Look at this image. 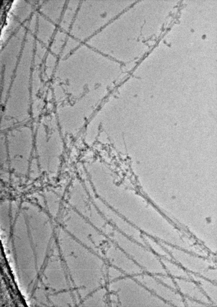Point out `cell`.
Wrapping results in <instances>:
<instances>
[{
  "label": "cell",
  "instance_id": "obj_1",
  "mask_svg": "<svg viewBox=\"0 0 217 307\" xmlns=\"http://www.w3.org/2000/svg\"><path fill=\"white\" fill-rule=\"evenodd\" d=\"M118 2L115 1H80L69 34L85 43L122 13L115 8Z\"/></svg>",
  "mask_w": 217,
  "mask_h": 307
},
{
  "label": "cell",
  "instance_id": "obj_2",
  "mask_svg": "<svg viewBox=\"0 0 217 307\" xmlns=\"http://www.w3.org/2000/svg\"><path fill=\"white\" fill-rule=\"evenodd\" d=\"M120 306H163L164 303L132 277L125 276L112 285Z\"/></svg>",
  "mask_w": 217,
  "mask_h": 307
},
{
  "label": "cell",
  "instance_id": "obj_3",
  "mask_svg": "<svg viewBox=\"0 0 217 307\" xmlns=\"http://www.w3.org/2000/svg\"><path fill=\"white\" fill-rule=\"evenodd\" d=\"M117 242L118 246L144 272L154 274L165 273L159 259L146 246L122 235L117 238Z\"/></svg>",
  "mask_w": 217,
  "mask_h": 307
},
{
  "label": "cell",
  "instance_id": "obj_4",
  "mask_svg": "<svg viewBox=\"0 0 217 307\" xmlns=\"http://www.w3.org/2000/svg\"><path fill=\"white\" fill-rule=\"evenodd\" d=\"M108 251L111 262L126 276L133 277L144 272L119 247Z\"/></svg>",
  "mask_w": 217,
  "mask_h": 307
}]
</instances>
